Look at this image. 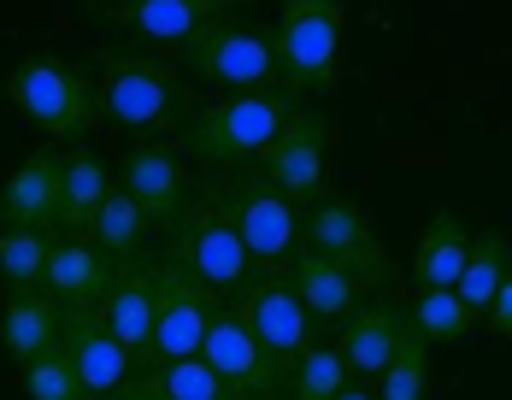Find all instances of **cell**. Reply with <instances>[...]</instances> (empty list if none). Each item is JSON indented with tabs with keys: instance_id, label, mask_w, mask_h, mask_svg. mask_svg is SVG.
I'll list each match as a JSON object with an SVG mask.
<instances>
[{
	"instance_id": "obj_1",
	"label": "cell",
	"mask_w": 512,
	"mask_h": 400,
	"mask_svg": "<svg viewBox=\"0 0 512 400\" xmlns=\"http://www.w3.org/2000/svg\"><path fill=\"white\" fill-rule=\"evenodd\" d=\"M95 89H101L106 124L124 130L130 142H165L183 124H195L201 112V100L177 65L130 48V42H112L95 53Z\"/></svg>"
},
{
	"instance_id": "obj_2",
	"label": "cell",
	"mask_w": 512,
	"mask_h": 400,
	"mask_svg": "<svg viewBox=\"0 0 512 400\" xmlns=\"http://www.w3.org/2000/svg\"><path fill=\"white\" fill-rule=\"evenodd\" d=\"M301 112L295 89H259V95H224L218 106H201L195 124L177 130V153L195 165H254L271 148V136Z\"/></svg>"
},
{
	"instance_id": "obj_3",
	"label": "cell",
	"mask_w": 512,
	"mask_h": 400,
	"mask_svg": "<svg viewBox=\"0 0 512 400\" xmlns=\"http://www.w3.org/2000/svg\"><path fill=\"white\" fill-rule=\"evenodd\" d=\"M6 100L59 142H89V130L101 124V89L89 77V65H71L59 53H30L6 71Z\"/></svg>"
},
{
	"instance_id": "obj_4",
	"label": "cell",
	"mask_w": 512,
	"mask_h": 400,
	"mask_svg": "<svg viewBox=\"0 0 512 400\" xmlns=\"http://www.w3.org/2000/svg\"><path fill=\"white\" fill-rule=\"evenodd\" d=\"M183 53V71L206 83V89H224V95H259V89H283V65H277V24H259V18H218L212 30H201Z\"/></svg>"
},
{
	"instance_id": "obj_5",
	"label": "cell",
	"mask_w": 512,
	"mask_h": 400,
	"mask_svg": "<svg viewBox=\"0 0 512 400\" xmlns=\"http://www.w3.org/2000/svg\"><path fill=\"white\" fill-rule=\"evenodd\" d=\"M206 195L218 200V212L242 230V242L259 265H289L301 253V206L283 195L259 165H236L224 183H212Z\"/></svg>"
},
{
	"instance_id": "obj_6",
	"label": "cell",
	"mask_w": 512,
	"mask_h": 400,
	"mask_svg": "<svg viewBox=\"0 0 512 400\" xmlns=\"http://www.w3.org/2000/svg\"><path fill=\"white\" fill-rule=\"evenodd\" d=\"M342 30H348V6L342 0H277V65H283V89L312 95L336 83V59H342Z\"/></svg>"
},
{
	"instance_id": "obj_7",
	"label": "cell",
	"mask_w": 512,
	"mask_h": 400,
	"mask_svg": "<svg viewBox=\"0 0 512 400\" xmlns=\"http://www.w3.org/2000/svg\"><path fill=\"white\" fill-rule=\"evenodd\" d=\"M165 236H171L165 259L189 265V271H195V277H206V283H212L224 300H230L259 271V259L248 253L242 230L218 212V200H212V195H189V200H183V212H177V224H171Z\"/></svg>"
},
{
	"instance_id": "obj_8",
	"label": "cell",
	"mask_w": 512,
	"mask_h": 400,
	"mask_svg": "<svg viewBox=\"0 0 512 400\" xmlns=\"http://www.w3.org/2000/svg\"><path fill=\"white\" fill-rule=\"evenodd\" d=\"M230 312L259 336V348L277 359L283 377L295 371V359L312 348V330H318V318L307 312V300H301L295 277H289V265H259L254 277L230 295Z\"/></svg>"
},
{
	"instance_id": "obj_9",
	"label": "cell",
	"mask_w": 512,
	"mask_h": 400,
	"mask_svg": "<svg viewBox=\"0 0 512 400\" xmlns=\"http://www.w3.org/2000/svg\"><path fill=\"white\" fill-rule=\"evenodd\" d=\"M301 248L318 253V259H330V265H342L348 277H354L359 289L371 295V289H389L395 283V265H389V248L371 236V218L359 212L348 195H324L307 206V218H301Z\"/></svg>"
},
{
	"instance_id": "obj_10",
	"label": "cell",
	"mask_w": 512,
	"mask_h": 400,
	"mask_svg": "<svg viewBox=\"0 0 512 400\" xmlns=\"http://www.w3.org/2000/svg\"><path fill=\"white\" fill-rule=\"evenodd\" d=\"M224 312V295L195 277L189 265L159 253V324H154V359L148 365H171V359H201L206 330Z\"/></svg>"
},
{
	"instance_id": "obj_11",
	"label": "cell",
	"mask_w": 512,
	"mask_h": 400,
	"mask_svg": "<svg viewBox=\"0 0 512 400\" xmlns=\"http://www.w3.org/2000/svg\"><path fill=\"white\" fill-rule=\"evenodd\" d=\"M259 171L295 200L301 212H307L312 200H324V177H330V118L312 112V106H301V112L271 136V148L259 153Z\"/></svg>"
},
{
	"instance_id": "obj_12",
	"label": "cell",
	"mask_w": 512,
	"mask_h": 400,
	"mask_svg": "<svg viewBox=\"0 0 512 400\" xmlns=\"http://www.w3.org/2000/svg\"><path fill=\"white\" fill-rule=\"evenodd\" d=\"M201 359L236 389V400H289V377L277 371V359L259 348V336L230 312V300H224V312L212 318V330H206V348Z\"/></svg>"
},
{
	"instance_id": "obj_13",
	"label": "cell",
	"mask_w": 512,
	"mask_h": 400,
	"mask_svg": "<svg viewBox=\"0 0 512 400\" xmlns=\"http://www.w3.org/2000/svg\"><path fill=\"white\" fill-rule=\"evenodd\" d=\"M254 0H130L112 18V30H124L130 42H154V48H189L201 30L218 18H242Z\"/></svg>"
},
{
	"instance_id": "obj_14",
	"label": "cell",
	"mask_w": 512,
	"mask_h": 400,
	"mask_svg": "<svg viewBox=\"0 0 512 400\" xmlns=\"http://www.w3.org/2000/svg\"><path fill=\"white\" fill-rule=\"evenodd\" d=\"M101 312H106V324H112V336L130 348L136 371H142V365L154 359V324H159V259L154 253L118 265V277H112V289H106Z\"/></svg>"
},
{
	"instance_id": "obj_15",
	"label": "cell",
	"mask_w": 512,
	"mask_h": 400,
	"mask_svg": "<svg viewBox=\"0 0 512 400\" xmlns=\"http://www.w3.org/2000/svg\"><path fill=\"white\" fill-rule=\"evenodd\" d=\"M118 189H130L136 206L148 212V224H159V230H171L183 200L195 195L189 171H183V153L171 142H130L124 165H118Z\"/></svg>"
},
{
	"instance_id": "obj_16",
	"label": "cell",
	"mask_w": 512,
	"mask_h": 400,
	"mask_svg": "<svg viewBox=\"0 0 512 400\" xmlns=\"http://www.w3.org/2000/svg\"><path fill=\"white\" fill-rule=\"evenodd\" d=\"M65 353H71V365H77V377H83L89 400L118 395V389L136 377V359H130V348L112 336V324H106L101 306H77V312H65Z\"/></svg>"
},
{
	"instance_id": "obj_17",
	"label": "cell",
	"mask_w": 512,
	"mask_h": 400,
	"mask_svg": "<svg viewBox=\"0 0 512 400\" xmlns=\"http://www.w3.org/2000/svg\"><path fill=\"white\" fill-rule=\"evenodd\" d=\"M59 189H65V153H24L0 189V230H59Z\"/></svg>"
},
{
	"instance_id": "obj_18",
	"label": "cell",
	"mask_w": 512,
	"mask_h": 400,
	"mask_svg": "<svg viewBox=\"0 0 512 400\" xmlns=\"http://www.w3.org/2000/svg\"><path fill=\"white\" fill-rule=\"evenodd\" d=\"M0 348L18 371H30L36 359H48L53 348H65V306L48 289H18L0 306Z\"/></svg>"
},
{
	"instance_id": "obj_19",
	"label": "cell",
	"mask_w": 512,
	"mask_h": 400,
	"mask_svg": "<svg viewBox=\"0 0 512 400\" xmlns=\"http://www.w3.org/2000/svg\"><path fill=\"white\" fill-rule=\"evenodd\" d=\"M401 336H407V306L401 300H359L354 312L342 318L336 353L348 359L354 377H383V365L395 359Z\"/></svg>"
},
{
	"instance_id": "obj_20",
	"label": "cell",
	"mask_w": 512,
	"mask_h": 400,
	"mask_svg": "<svg viewBox=\"0 0 512 400\" xmlns=\"http://www.w3.org/2000/svg\"><path fill=\"white\" fill-rule=\"evenodd\" d=\"M112 277H118V265H112L89 236H59L42 289H48L65 312H77V306H101L106 289H112Z\"/></svg>"
},
{
	"instance_id": "obj_21",
	"label": "cell",
	"mask_w": 512,
	"mask_h": 400,
	"mask_svg": "<svg viewBox=\"0 0 512 400\" xmlns=\"http://www.w3.org/2000/svg\"><path fill=\"white\" fill-rule=\"evenodd\" d=\"M112 189H118V171H112V165H106L101 153L89 148V142L65 153V189H59V236H89Z\"/></svg>"
},
{
	"instance_id": "obj_22",
	"label": "cell",
	"mask_w": 512,
	"mask_h": 400,
	"mask_svg": "<svg viewBox=\"0 0 512 400\" xmlns=\"http://www.w3.org/2000/svg\"><path fill=\"white\" fill-rule=\"evenodd\" d=\"M106 400H236V389L206 359H171V365H142L118 395Z\"/></svg>"
},
{
	"instance_id": "obj_23",
	"label": "cell",
	"mask_w": 512,
	"mask_h": 400,
	"mask_svg": "<svg viewBox=\"0 0 512 400\" xmlns=\"http://www.w3.org/2000/svg\"><path fill=\"white\" fill-rule=\"evenodd\" d=\"M465 253H471V230H465V218L454 206H442L418 236V259H412L418 289H460Z\"/></svg>"
},
{
	"instance_id": "obj_24",
	"label": "cell",
	"mask_w": 512,
	"mask_h": 400,
	"mask_svg": "<svg viewBox=\"0 0 512 400\" xmlns=\"http://www.w3.org/2000/svg\"><path fill=\"white\" fill-rule=\"evenodd\" d=\"M289 277H295V289H301V300H307V312L318 324H342L359 300H365V289H359L342 265H330V259H318L307 248L289 259Z\"/></svg>"
},
{
	"instance_id": "obj_25",
	"label": "cell",
	"mask_w": 512,
	"mask_h": 400,
	"mask_svg": "<svg viewBox=\"0 0 512 400\" xmlns=\"http://www.w3.org/2000/svg\"><path fill=\"white\" fill-rule=\"evenodd\" d=\"M507 277H512V242L501 230H477L460 271V300L471 306V318H489V306H495Z\"/></svg>"
},
{
	"instance_id": "obj_26",
	"label": "cell",
	"mask_w": 512,
	"mask_h": 400,
	"mask_svg": "<svg viewBox=\"0 0 512 400\" xmlns=\"http://www.w3.org/2000/svg\"><path fill=\"white\" fill-rule=\"evenodd\" d=\"M148 212L136 206L130 189H112L101 206V218H95V230H89V242L112 259V265H130V259H142V242H148Z\"/></svg>"
},
{
	"instance_id": "obj_27",
	"label": "cell",
	"mask_w": 512,
	"mask_h": 400,
	"mask_svg": "<svg viewBox=\"0 0 512 400\" xmlns=\"http://www.w3.org/2000/svg\"><path fill=\"white\" fill-rule=\"evenodd\" d=\"M53 242H59L53 230H0V283H6V295L48 283Z\"/></svg>"
},
{
	"instance_id": "obj_28",
	"label": "cell",
	"mask_w": 512,
	"mask_h": 400,
	"mask_svg": "<svg viewBox=\"0 0 512 400\" xmlns=\"http://www.w3.org/2000/svg\"><path fill=\"white\" fill-rule=\"evenodd\" d=\"M412 330L430 342V348H448V342H460L465 330L477 324L471 318V306L460 300V289H418V300L407 306Z\"/></svg>"
},
{
	"instance_id": "obj_29",
	"label": "cell",
	"mask_w": 512,
	"mask_h": 400,
	"mask_svg": "<svg viewBox=\"0 0 512 400\" xmlns=\"http://www.w3.org/2000/svg\"><path fill=\"white\" fill-rule=\"evenodd\" d=\"M348 383H354L348 359L336 348H324V342H312V348L295 359V371H289V400H336Z\"/></svg>"
},
{
	"instance_id": "obj_30",
	"label": "cell",
	"mask_w": 512,
	"mask_h": 400,
	"mask_svg": "<svg viewBox=\"0 0 512 400\" xmlns=\"http://www.w3.org/2000/svg\"><path fill=\"white\" fill-rule=\"evenodd\" d=\"M424 389H430V342L412 330V318H407L401 348H395V359L377 377V400H424Z\"/></svg>"
},
{
	"instance_id": "obj_31",
	"label": "cell",
	"mask_w": 512,
	"mask_h": 400,
	"mask_svg": "<svg viewBox=\"0 0 512 400\" xmlns=\"http://www.w3.org/2000/svg\"><path fill=\"white\" fill-rule=\"evenodd\" d=\"M24 395H30V400H89V389H83V377H77L71 353L53 348L48 359H36V365L24 371Z\"/></svg>"
},
{
	"instance_id": "obj_32",
	"label": "cell",
	"mask_w": 512,
	"mask_h": 400,
	"mask_svg": "<svg viewBox=\"0 0 512 400\" xmlns=\"http://www.w3.org/2000/svg\"><path fill=\"white\" fill-rule=\"evenodd\" d=\"M489 330H495V336H512V277L501 283V295L489 306Z\"/></svg>"
},
{
	"instance_id": "obj_33",
	"label": "cell",
	"mask_w": 512,
	"mask_h": 400,
	"mask_svg": "<svg viewBox=\"0 0 512 400\" xmlns=\"http://www.w3.org/2000/svg\"><path fill=\"white\" fill-rule=\"evenodd\" d=\"M89 12H118V6H130V0H83Z\"/></svg>"
},
{
	"instance_id": "obj_34",
	"label": "cell",
	"mask_w": 512,
	"mask_h": 400,
	"mask_svg": "<svg viewBox=\"0 0 512 400\" xmlns=\"http://www.w3.org/2000/svg\"><path fill=\"white\" fill-rule=\"evenodd\" d=\"M336 400H371V389H359V383H348V389H342Z\"/></svg>"
}]
</instances>
